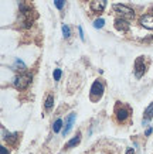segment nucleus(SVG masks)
Segmentation results:
<instances>
[{
    "label": "nucleus",
    "instance_id": "4468645a",
    "mask_svg": "<svg viewBox=\"0 0 153 154\" xmlns=\"http://www.w3.org/2000/svg\"><path fill=\"white\" fill-rule=\"evenodd\" d=\"M104 24H105V20L104 19H98L94 21V27L95 28H102L104 27Z\"/></svg>",
    "mask_w": 153,
    "mask_h": 154
},
{
    "label": "nucleus",
    "instance_id": "6ab92c4d",
    "mask_svg": "<svg viewBox=\"0 0 153 154\" xmlns=\"http://www.w3.org/2000/svg\"><path fill=\"white\" fill-rule=\"evenodd\" d=\"M152 131H153V129H152V127H149L148 130H146V133H145V134H146V136H150V134H152Z\"/></svg>",
    "mask_w": 153,
    "mask_h": 154
},
{
    "label": "nucleus",
    "instance_id": "f8f14e48",
    "mask_svg": "<svg viewBox=\"0 0 153 154\" xmlns=\"http://www.w3.org/2000/svg\"><path fill=\"white\" fill-rule=\"evenodd\" d=\"M53 106H54V96L48 95L46 98V102H44V107H46V110H51Z\"/></svg>",
    "mask_w": 153,
    "mask_h": 154
},
{
    "label": "nucleus",
    "instance_id": "39448f33",
    "mask_svg": "<svg viewBox=\"0 0 153 154\" xmlns=\"http://www.w3.org/2000/svg\"><path fill=\"white\" fill-rule=\"evenodd\" d=\"M105 6H107V0H92L89 7L95 13H101V11L105 10Z\"/></svg>",
    "mask_w": 153,
    "mask_h": 154
},
{
    "label": "nucleus",
    "instance_id": "f03ea898",
    "mask_svg": "<svg viewBox=\"0 0 153 154\" xmlns=\"http://www.w3.org/2000/svg\"><path fill=\"white\" fill-rule=\"evenodd\" d=\"M112 9H113V11H116V13L119 14L122 19H133V16H135L133 10L125 5H113Z\"/></svg>",
    "mask_w": 153,
    "mask_h": 154
},
{
    "label": "nucleus",
    "instance_id": "a211bd4d",
    "mask_svg": "<svg viewBox=\"0 0 153 154\" xmlns=\"http://www.w3.org/2000/svg\"><path fill=\"white\" fill-rule=\"evenodd\" d=\"M78 33H79V37H81V40L84 41V31H82V27H78Z\"/></svg>",
    "mask_w": 153,
    "mask_h": 154
},
{
    "label": "nucleus",
    "instance_id": "6e6552de",
    "mask_svg": "<svg viewBox=\"0 0 153 154\" xmlns=\"http://www.w3.org/2000/svg\"><path fill=\"white\" fill-rule=\"evenodd\" d=\"M129 115H130V112H129V109L128 107H123V106H121V107H118L116 109V119L119 122H125L128 117H129Z\"/></svg>",
    "mask_w": 153,
    "mask_h": 154
},
{
    "label": "nucleus",
    "instance_id": "9d476101",
    "mask_svg": "<svg viewBox=\"0 0 153 154\" xmlns=\"http://www.w3.org/2000/svg\"><path fill=\"white\" fill-rule=\"evenodd\" d=\"M79 141H81V133H77V136H75L74 139H71V140L65 144V149H72V147H75V146L78 144Z\"/></svg>",
    "mask_w": 153,
    "mask_h": 154
},
{
    "label": "nucleus",
    "instance_id": "0eeeda50",
    "mask_svg": "<svg viewBox=\"0 0 153 154\" xmlns=\"http://www.w3.org/2000/svg\"><path fill=\"white\" fill-rule=\"evenodd\" d=\"M140 24L148 30H153V14H145L140 17Z\"/></svg>",
    "mask_w": 153,
    "mask_h": 154
},
{
    "label": "nucleus",
    "instance_id": "aec40b11",
    "mask_svg": "<svg viewBox=\"0 0 153 154\" xmlns=\"http://www.w3.org/2000/svg\"><path fill=\"white\" fill-rule=\"evenodd\" d=\"M126 154H135V150L133 149H128L126 150Z\"/></svg>",
    "mask_w": 153,
    "mask_h": 154
},
{
    "label": "nucleus",
    "instance_id": "f257e3e1",
    "mask_svg": "<svg viewBox=\"0 0 153 154\" xmlns=\"http://www.w3.org/2000/svg\"><path fill=\"white\" fill-rule=\"evenodd\" d=\"M31 82V76L28 74H20L17 75L13 81V85L16 89H19V91H24V89H27V86L30 85Z\"/></svg>",
    "mask_w": 153,
    "mask_h": 154
},
{
    "label": "nucleus",
    "instance_id": "2eb2a0df",
    "mask_svg": "<svg viewBox=\"0 0 153 154\" xmlns=\"http://www.w3.org/2000/svg\"><path fill=\"white\" fill-rule=\"evenodd\" d=\"M54 5H56V7L58 10H62V7L65 5V0H54Z\"/></svg>",
    "mask_w": 153,
    "mask_h": 154
},
{
    "label": "nucleus",
    "instance_id": "20e7f679",
    "mask_svg": "<svg viewBox=\"0 0 153 154\" xmlns=\"http://www.w3.org/2000/svg\"><path fill=\"white\" fill-rule=\"evenodd\" d=\"M145 74V58L143 57H138L135 61V76L139 79Z\"/></svg>",
    "mask_w": 153,
    "mask_h": 154
},
{
    "label": "nucleus",
    "instance_id": "423d86ee",
    "mask_svg": "<svg viewBox=\"0 0 153 154\" xmlns=\"http://www.w3.org/2000/svg\"><path fill=\"white\" fill-rule=\"evenodd\" d=\"M74 122H75V113L72 112V113L68 115L67 120H65V127H64V130H62V134L64 136H67L71 131V129H72V126H74Z\"/></svg>",
    "mask_w": 153,
    "mask_h": 154
},
{
    "label": "nucleus",
    "instance_id": "7ed1b4c3",
    "mask_svg": "<svg viewBox=\"0 0 153 154\" xmlns=\"http://www.w3.org/2000/svg\"><path fill=\"white\" fill-rule=\"evenodd\" d=\"M104 94V85L99 81H95L91 86V99L92 100H98Z\"/></svg>",
    "mask_w": 153,
    "mask_h": 154
},
{
    "label": "nucleus",
    "instance_id": "9b49d317",
    "mask_svg": "<svg viewBox=\"0 0 153 154\" xmlns=\"http://www.w3.org/2000/svg\"><path fill=\"white\" fill-rule=\"evenodd\" d=\"M143 117H145V122L150 120V119L153 117V102L146 107V110H145V113H143Z\"/></svg>",
    "mask_w": 153,
    "mask_h": 154
},
{
    "label": "nucleus",
    "instance_id": "1a4fd4ad",
    "mask_svg": "<svg viewBox=\"0 0 153 154\" xmlns=\"http://www.w3.org/2000/svg\"><path fill=\"white\" fill-rule=\"evenodd\" d=\"M115 27L119 30V31H128L129 30V21L126 19H116L115 20Z\"/></svg>",
    "mask_w": 153,
    "mask_h": 154
},
{
    "label": "nucleus",
    "instance_id": "ddd939ff",
    "mask_svg": "<svg viewBox=\"0 0 153 154\" xmlns=\"http://www.w3.org/2000/svg\"><path fill=\"white\" fill-rule=\"evenodd\" d=\"M61 127H62V120H61V119H57V120L54 122V125H53V131H54V133H58V131L61 130Z\"/></svg>",
    "mask_w": 153,
    "mask_h": 154
},
{
    "label": "nucleus",
    "instance_id": "f3484780",
    "mask_svg": "<svg viewBox=\"0 0 153 154\" xmlns=\"http://www.w3.org/2000/svg\"><path fill=\"white\" fill-rule=\"evenodd\" d=\"M61 74H62V72H61V69H60V68H57V69L54 71V81H60Z\"/></svg>",
    "mask_w": 153,
    "mask_h": 154
},
{
    "label": "nucleus",
    "instance_id": "412c9836",
    "mask_svg": "<svg viewBox=\"0 0 153 154\" xmlns=\"http://www.w3.org/2000/svg\"><path fill=\"white\" fill-rule=\"evenodd\" d=\"M2 154H9V151L6 150V147H2Z\"/></svg>",
    "mask_w": 153,
    "mask_h": 154
},
{
    "label": "nucleus",
    "instance_id": "dca6fc26",
    "mask_svg": "<svg viewBox=\"0 0 153 154\" xmlns=\"http://www.w3.org/2000/svg\"><path fill=\"white\" fill-rule=\"evenodd\" d=\"M62 34H64V37L65 38H68L70 37V28H68V26H62Z\"/></svg>",
    "mask_w": 153,
    "mask_h": 154
}]
</instances>
